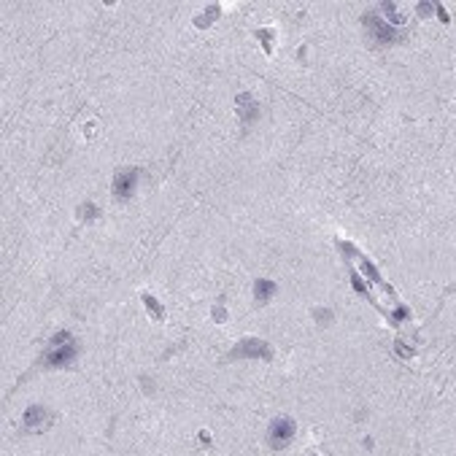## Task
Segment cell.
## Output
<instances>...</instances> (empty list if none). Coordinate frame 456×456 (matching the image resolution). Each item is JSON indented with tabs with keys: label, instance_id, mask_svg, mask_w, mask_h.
<instances>
[{
	"label": "cell",
	"instance_id": "8fae6325",
	"mask_svg": "<svg viewBox=\"0 0 456 456\" xmlns=\"http://www.w3.org/2000/svg\"><path fill=\"white\" fill-rule=\"evenodd\" d=\"M384 11H389V19H392V22H402V19H405V16L397 11L394 3H384Z\"/></svg>",
	"mask_w": 456,
	"mask_h": 456
},
{
	"label": "cell",
	"instance_id": "5b68a950",
	"mask_svg": "<svg viewBox=\"0 0 456 456\" xmlns=\"http://www.w3.org/2000/svg\"><path fill=\"white\" fill-rule=\"evenodd\" d=\"M73 357H76V343H65L62 348H57L54 346V351L49 353V357H46V365L49 367H57V365H65V362H70Z\"/></svg>",
	"mask_w": 456,
	"mask_h": 456
},
{
	"label": "cell",
	"instance_id": "ba28073f",
	"mask_svg": "<svg viewBox=\"0 0 456 456\" xmlns=\"http://www.w3.org/2000/svg\"><path fill=\"white\" fill-rule=\"evenodd\" d=\"M254 294H257L259 302H267L270 297L275 294V284H273V281H257V284H254Z\"/></svg>",
	"mask_w": 456,
	"mask_h": 456
},
{
	"label": "cell",
	"instance_id": "3957f363",
	"mask_svg": "<svg viewBox=\"0 0 456 456\" xmlns=\"http://www.w3.org/2000/svg\"><path fill=\"white\" fill-rule=\"evenodd\" d=\"M292 437H294V421H289V418L273 421V426H270V443H273V448H286V443Z\"/></svg>",
	"mask_w": 456,
	"mask_h": 456
},
{
	"label": "cell",
	"instance_id": "8992f818",
	"mask_svg": "<svg viewBox=\"0 0 456 456\" xmlns=\"http://www.w3.org/2000/svg\"><path fill=\"white\" fill-rule=\"evenodd\" d=\"M235 106H238V114H240V119L243 122H254V119L259 116V108H257V103H254V97L251 95H238V100H235Z\"/></svg>",
	"mask_w": 456,
	"mask_h": 456
},
{
	"label": "cell",
	"instance_id": "7a4b0ae2",
	"mask_svg": "<svg viewBox=\"0 0 456 456\" xmlns=\"http://www.w3.org/2000/svg\"><path fill=\"white\" fill-rule=\"evenodd\" d=\"M232 359L235 357H257V359H273V348L267 346L265 340H259V338H246V340H240L235 348H232L230 353Z\"/></svg>",
	"mask_w": 456,
	"mask_h": 456
},
{
	"label": "cell",
	"instance_id": "e0dca14e",
	"mask_svg": "<svg viewBox=\"0 0 456 456\" xmlns=\"http://www.w3.org/2000/svg\"><path fill=\"white\" fill-rule=\"evenodd\" d=\"M313 316H319V319H321V321H330V311H316Z\"/></svg>",
	"mask_w": 456,
	"mask_h": 456
},
{
	"label": "cell",
	"instance_id": "4fadbf2b",
	"mask_svg": "<svg viewBox=\"0 0 456 456\" xmlns=\"http://www.w3.org/2000/svg\"><path fill=\"white\" fill-rule=\"evenodd\" d=\"M394 351L399 353V357H408V359H411V357H413V348H408V346H402V343H397V346H394Z\"/></svg>",
	"mask_w": 456,
	"mask_h": 456
},
{
	"label": "cell",
	"instance_id": "ac0fdd59",
	"mask_svg": "<svg viewBox=\"0 0 456 456\" xmlns=\"http://www.w3.org/2000/svg\"><path fill=\"white\" fill-rule=\"evenodd\" d=\"M437 14H440V19H443V22H451V16L445 14V8H437Z\"/></svg>",
	"mask_w": 456,
	"mask_h": 456
},
{
	"label": "cell",
	"instance_id": "9a60e30c",
	"mask_svg": "<svg viewBox=\"0 0 456 456\" xmlns=\"http://www.w3.org/2000/svg\"><path fill=\"white\" fill-rule=\"evenodd\" d=\"M68 340H70V335H68V332H60V335H54L52 343H54V346H62V343H68Z\"/></svg>",
	"mask_w": 456,
	"mask_h": 456
},
{
	"label": "cell",
	"instance_id": "5bb4252c",
	"mask_svg": "<svg viewBox=\"0 0 456 456\" xmlns=\"http://www.w3.org/2000/svg\"><path fill=\"white\" fill-rule=\"evenodd\" d=\"M432 8H435L432 3H418V14H421V16H432Z\"/></svg>",
	"mask_w": 456,
	"mask_h": 456
},
{
	"label": "cell",
	"instance_id": "7c38bea8",
	"mask_svg": "<svg viewBox=\"0 0 456 456\" xmlns=\"http://www.w3.org/2000/svg\"><path fill=\"white\" fill-rule=\"evenodd\" d=\"M257 35H259V38H262V43H265V54H273V43H270V35H273V33H270V30H259Z\"/></svg>",
	"mask_w": 456,
	"mask_h": 456
},
{
	"label": "cell",
	"instance_id": "2e32d148",
	"mask_svg": "<svg viewBox=\"0 0 456 456\" xmlns=\"http://www.w3.org/2000/svg\"><path fill=\"white\" fill-rule=\"evenodd\" d=\"M394 316H397L399 321H402V319H411V313H408V308H397V313H394Z\"/></svg>",
	"mask_w": 456,
	"mask_h": 456
},
{
	"label": "cell",
	"instance_id": "30bf717a",
	"mask_svg": "<svg viewBox=\"0 0 456 456\" xmlns=\"http://www.w3.org/2000/svg\"><path fill=\"white\" fill-rule=\"evenodd\" d=\"M76 216H79V219H84V221H89V219H97V216H100V211H97L95 206H92V202H84V206L76 211Z\"/></svg>",
	"mask_w": 456,
	"mask_h": 456
},
{
	"label": "cell",
	"instance_id": "277c9868",
	"mask_svg": "<svg viewBox=\"0 0 456 456\" xmlns=\"http://www.w3.org/2000/svg\"><path fill=\"white\" fill-rule=\"evenodd\" d=\"M135 184H138V170H124V173H119L116 179H114V194H116V197H122V200H127L130 194H133Z\"/></svg>",
	"mask_w": 456,
	"mask_h": 456
},
{
	"label": "cell",
	"instance_id": "52a82bcc",
	"mask_svg": "<svg viewBox=\"0 0 456 456\" xmlns=\"http://www.w3.org/2000/svg\"><path fill=\"white\" fill-rule=\"evenodd\" d=\"M49 411H46V408H41V405H30L24 411V424L30 426V429H35V426H41L43 421H49Z\"/></svg>",
	"mask_w": 456,
	"mask_h": 456
},
{
	"label": "cell",
	"instance_id": "6da1fadb",
	"mask_svg": "<svg viewBox=\"0 0 456 456\" xmlns=\"http://www.w3.org/2000/svg\"><path fill=\"white\" fill-rule=\"evenodd\" d=\"M362 24H365L367 35H373V41L381 43V46H389V43H397V30L394 27H389L384 19H381L378 14H365L362 16Z\"/></svg>",
	"mask_w": 456,
	"mask_h": 456
},
{
	"label": "cell",
	"instance_id": "9c48e42d",
	"mask_svg": "<svg viewBox=\"0 0 456 456\" xmlns=\"http://www.w3.org/2000/svg\"><path fill=\"white\" fill-rule=\"evenodd\" d=\"M143 305L148 308V313H151V319H154V321H162V319H165V311L160 308V302H157L151 294H146V292H143Z\"/></svg>",
	"mask_w": 456,
	"mask_h": 456
}]
</instances>
